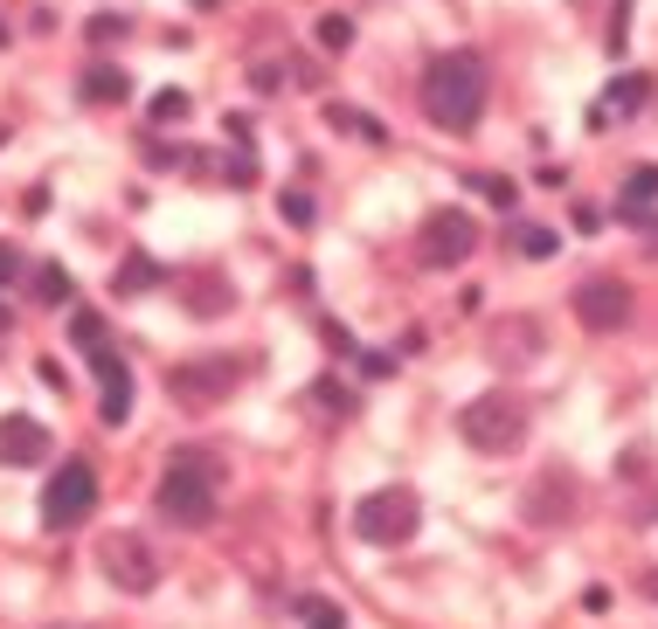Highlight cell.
<instances>
[{"mask_svg": "<svg viewBox=\"0 0 658 629\" xmlns=\"http://www.w3.org/2000/svg\"><path fill=\"white\" fill-rule=\"evenodd\" d=\"M423 111H430V125L437 131H472L479 125V111H485V55L472 49H444V55H430V70H423Z\"/></svg>", "mask_w": 658, "mask_h": 629, "instance_id": "1", "label": "cell"}, {"mask_svg": "<svg viewBox=\"0 0 658 629\" xmlns=\"http://www.w3.org/2000/svg\"><path fill=\"white\" fill-rule=\"evenodd\" d=\"M215 485H222V470H215V456H201V450H181L174 464H166V478H160V512L174 526H209L215 519Z\"/></svg>", "mask_w": 658, "mask_h": 629, "instance_id": "2", "label": "cell"}, {"mask_svg": "<svg viewBox=\"0 0 658 629\" xmlns=\"http://www.w3.org/2000/svg\"><path fill=\"white\" fill-rule=\"evenodd\" d=\"M458 436H464V443H472L479 456H506V450H520V443H526V402H520V394H506V388L479 394V402H464V408H458Z\"/></svg>", "mask_w": 658, "mask_h": 629, "instance_id": "3", "label": "cell"}, {"mask_svg": "<svg viewBox=\"0 0 658 629\" xmlns=\"http://www.w3.org/2000/svg\"><path fill=\"white\" fill-rule=\"evenodd\" d=\"M417 526H423V505H417L409 485L368 491V499L353 505V532H361L368 546H402V540H417Z\"/></svg>", "mask_w": 658, "mask_h": 629, "instance_id": "4", "label": "cell"}, {"mask_svg": "<svg viewBox=\"0 0 658 629\" xmlns=\"http://www.w3.org/2000/svg\"><path fill=\"white\" fill-rule=\"evenodd\" d=\"M90 512H98V470H90L84 456H70V464L49 478V491H42V526L70 532V526H84Z\"/></svg>", "mask_w": 658, "mask_h": 629, "instance_id": "5", "label": "cell"}, {"mask_svg": "<svg viewBox=\"0 0 658 629\" xmlns=\"http://www.w3.org/2000/svg\"><path fill=\"white\" fill-rule=\"evenodd\" d=\"M243 380V360H181L174 374H166V394H174L181 408H215V402H229V388Z\"/></svg>", "mask_w": 658, "mask_h": 629, "instance_id": "6", "label": "cell"}, {"mask_svg": "<svg viewBox=\"0 0 658 629\" xmlns=\"http://www.w3.org/2000/svg\"><path fill=\"white\" fill-rule=\"evenodd\" d=\"M472 250H479V222L464 215V207H437V215H423L417 256L430 263V271H450V263H464Z\"/></svg>", "mask_w": 658, "mask_h": 629, "instance_id": "7", "label": "cell"}, {"mask_svg": "<svg viewBox=\"0 0 658 629\" xmlns=\"http://www.w3.org/2000/svg\"><path fill=\"white\" fill-rule=\"evenodd\" d=\"M569 304H575L582 332H624L631 326V284L624 277H582Z\"/></svg>", "mask_w": 658, "mask_h": 629, "instance_id": "8", "label": "cell"}, {"mask_svg": "<svg viewBox=\"0 0 658 629\" xmlns=\"http://www.w3.org/2000/svg\"><path fill=\"white\" fill-rule=\"evenodd\" d=\"M98 561H104L111 588H125V595H146V588H160V554L139 540V532H111V540L98 546Z\"/></svg>", "mask_w": 658, "mask_h": 629, "instance_id": "9", "label": "cell"}, {"mask_svg": "<svg viewBox=\"0 0 658 629\" xmlns=\"http://www.w3.org/2000/svg\"><path fill=\"white\" fill-rule=\"evenodd\" d=\"M49 456V429L35 415H0V464L8 470H28Z\"/></svg>", "mask_w": 658, "mask_h": 629, "instance_id": "10", "label": "cell"}, {"mask_svg": "<svg viewBox=\"0 0 658 629\" xmlns=\"http://www.w3.org/2000/svg\"><path fill=\"white\" fill-rule=\"evenodd\" d=\"M526 519H534V526H569L575 519V478H569V470L534 478V491H526Z\"/></svg>", "mask_w": 658, "mask_h": 629, "instance_id": "11", "label": "cell"}, {"mask_svg": "<svg viewBox=\"0 0 658 629\" xmlns=\"http://www.w3.org/2000/svg\"><path fill=\"white\" fill-rule=\"evenodd\" d=\"M90 360H98V380H104V402H98V415H104L111 429H125V423H132V367H125V360L111 353V347H98Z\"/></svg>", "mask_w": 658, "mask_h": 629, "instance_id": "12", "label": "cell"}, {"mask_svg": "<svg viewBox=\"0 0 658 629\" xmlns=\"http://www.w3.org/2000/svg\"><path fill=\"white\" fill-rule=\"evenodd\" d=\"M181 298H187V312H195V318H215V312H229V304H236L229 277H215V271H187L181 277Z\"/></svg>", "mask_w": 658, "mask_h": 629, "instance_id": "13", "label": "cell"}, {"mask_svg": "<svg viewBox=\"0 0 658 629\" xmlns=\"http://www.w3.org/2000/svg\"><path fill=\"white\" fill-rule=\"evenodd\" d=\"M637 104H651V76H645V70L617 76V84L604 90V104H596V125H610V111H617V118H631Z\"/></svg>", "mask_w": 658, "mask_h": 629, "instance_id": "14", "label": "cell"}, {"mask_svg": "<svg viewBox=\"0 0 658 629\" xmlns=\"http://www.w3.org/2000/svg\"><path fill=\"white\" fill-rule=\"evenodd\" d=\"M651 201H658V166H637V174L624 180V194H617V215H624V222H651L645 215Z\"/></svg>", "mask_w": 658, "mask_h": 629, "instance_id": "15", "label": "cell"}, {"mask_svg": "<svg viewBox=\"0 0 658 629\" xmlns=\"http://www.w3.org/2000/svg\"><path fill=\"white\" fill-rule=\"evenodd\" d=\"M84 98H90V104H125V98H132V76L111 70V63H90V70H84Z\"/></svg>", "mask_w": 658, "mask_h": 629, "instance_id": "16", "label": "cell"}, {"mask_svg": "<svg viewBox=\"0 0 658 629\" xmlns=\"http://www.w3.org/2000/svg\"><path fill=\"white\" fill-rule=\"evenodd\" d=\"M111 284H119L125 298H139V291H153V284H160V263H153V256H125V263H119V277H111Z\"/></svg>", "mask_w": 658, "mask_h": 629, "instance_id": "17", "label": "cell"}, {"mask_svg": "<svg viewBox=\"0 0 658 629\" xmlns=\"http://www.w3.org/2000/svg\"><path fill=\"white\" fill-rule=\"evenodd\" d=\"M326 125H333V131H361V139H374V146H382V125H374V118H361L353 104H326Z\"/></svg>", "mask_w": 658, "mask_h": 629, "instance_id": "18", "label": "cell"}, {"mask_svg": "<svg viewBox=\"0 0 658 629\" xmlns=\"http://www.w3.org/2000/svg\"><path fill=\"white\" fill-rule=\"evenodd\" d=\"M35 298L42 304H70V271L63 263H42V271H35Z\"/></svg>", "mask_w": 658, "mask_h": 629, "instance_id": "19", "label": "cell"}, {"mask_svg": "<svg viewBox=\"0 0 658 629\" xmlns=\"http://www.w3.org/2000/svg\"><path fill=\"white\" fill-rule=\"evenodd\" d=\"M298 616H306V629H347V616L333 602H319V595H306L298 602Z\"/></svg>", "mask_w": 658, "mask_h": 629, "instance_id": "20", "label": "cell"}, {"mask_svg": "<svg viewBox=\"0 0 658 629\" xmlns=\"http://www.w3.org/2000/svg\"><path fill=\"white\" fill-rule=\"evenodd\" d=\"M70 339H77L84 353H98V347H104V318H98V312H77V318H70Z\"/></svg>", "mask_w": 658, "mask_h": 629, "instance_id": "21", "label": "cell"}, {"mask_svg": "<svg viewBox=\"0 0 658 629\" xmlns=\"http://www.w3.org/2000/svg\"><path fill=\"white\" fill-rule=\"evenodd\" d=\"M187 111H195V104H187V90H160V98H153V125H181Z\"/></svg>", "mask_w": 658, "mask_h": 629, "instance_id": "22", "label": "cell"}, {"mask_svg": "<svg viewBox=\"0 0 658 629\" xmlns=\"http://www.w3.org/2000/svg\"><path fill=\"white\" fill-rule=\"evenodd\" d=\"M513 242H520V256H555V250H561V236H555V228H520Z\"/></svg>", "mask_w": 658, "mask_h": 629, "instance_id": "23", "label": "cell"}, {"mask_svg": "<svg viewBox=\"0 0 658 629\" xmlns=\"http://www.w3.org/2000/svg\"><path fill=\"white\" fill-rule=\"evenodd\" d=\"M353 42V22H347V14H326V22H319V49H333V55H340Z\"/></svg>", "mask_w": 658, "mask_h": 629, "instance_id": "24", "label": "cell"}, {"mask_svg": "<svg viewBox=\"0 0 658 629\" xmlns=\"http://www.w3.org/2000/svg\"><path fill=\"white\" fill-rule=\"evenodd\" d=\"M277 215H285L291 228H312V194H298V187H291V194L277 201Z\"/></svg>", "mask_w": 658, "mask_h": 629, "instance_id": "25", "label": "cell"}, {"mask_svg": "<svg viewBox=\"0 0 658 629\" xmlns=\"http://www.w3.org/2000/svg\"><path fill=\"white\" fill-rule=\"evenodd\" d=\"M222 180L250 187V180H257V160H250V152H222Z\"/></svg>", "mask_w": 658, "mask_h": 629, "instance_id": "26", "label": "cell"}, {"mask_svg": "<svg viewBox=\"0 0 658 629\" xmlns=\"http://www.w3.org/2000/svg\"><path fill=\"white\" fill-rule=\"evenodd\" d=\"M312 388H319V402H326V408H353V388H347V380H333V374H319V380H312Z\"/></svg>", "mask_w": 658, "mask_h": 629, "instance_id": "27", "label": "cell"}, {"mask_svg": "<svg viewBox=\"0 0 658 629\" xmlns=\"http://www.w3.org/2000/svg\"><path fill=\"white\" fill-rule=\"evenodd\" d=\"M90 42H125V14H98V22H90Z\"/></svg>", "mask_w": 658, "mask_h": 629, "instance_id": "28", "label": "cell"}, {"mask_svg": "<svg viewBox=\"0 0 658 629\" xmlns=\"http://www.w3.org/2000/svg\"><path fill=\"white\" fill-rule=\"evenodd\" d=\"M8 284H22V250H8V242H0V291H8Z\"/></svg>", "mask_w": 658, "mask_h": 629, "instance_id": "29", "label": "cell"}, {"mask_svg": "<svg viewBox=\"0 0 658 629\" xmlns=\"http://www.w3.org/2000/svg\"><path fill=\"white\" fill-rule=\"evenodd\" d=\"M319 339H326L333 353H353V332H347V326H333V318H326V326H319Z\"/></svg>", "mask_w": 658, "mask_h": 629, "instance_id": "30", "label": "cell"}, {"mask_svg": "<svg viewBox=\"0 0 658 629\" xmlns=\"http://www.w3.org/2000/svg\"><path fill=\"white\" fill-rule=\"evenodd\" d=\"M479 187H485V194H493L499 207H513V180H485V174H479Z\"/></svg>", "mask_w": 658, "mask_h": 629, "instance_id": "31", "label": "cell"}, {"mask_svg": "<svg viewBox=\"0 0 658 629\" xmlns=\"http://www.w3.org/2000/svg\"><path fill=\"white\" fill-rule=\"evenodd\" d=\"M195 8H215V0H195Z\"/></svg>", "mask_w": 658, "mask_h": 629, "instance_id": "32", "label": "cell"}]
</instances>
